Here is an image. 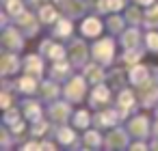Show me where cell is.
I'll use <instances>...</instances> for the list:
<instances>
[{
    "label": "cell",
    "mask_w": 158,
    "mask_h": 151,
    "mask_svg": "<svg viewBox=\"0 0 158 151\" xmlns=\"http://www.w3.org/2000/svg\"><path fill=\"white\" fill-rule=\"evenodd\" d=\"M74 74H76V67H74L67 58L54 61V63L50 65V69H48V78H52V80H56V82H61V84H65Z\"/></svg>",
    "instance_id": "cell-21"
},
{
    "label": "cell",
    "mask_w": 158,
    "mask_h": 151,
    "mask_svg": "<svg viewBox=\"0 0 158 151\" xmlns=\"http://www.w3.org/2000/svg\"><path fill=\"white\" fill-rule=\"evenodd\" d=\"M104 147V134L98 127H89L82 134V149H102Z\"/></svg>",
    "instance_id": "cell-29"
},
{
    "label": "cell",
    "mask_w": 158,
    "mask_h": 151,
    "mask_svg": "<svg viewBox=\"0 0 158 151\" xmlns=\"http://www.w3.org/2000/svg\"><path fill=\"white\" fill-rule=\"evenodd\" d=\"M154 119H156V121H158V106H156V108H154Z\"/></svg>",
    "instance_id": "cell-37"
},
{
    "label": "cell",
    "mask_w": 158,
    "mask_h": 151,
    "mask_svg": "<svg viewBox=\"0 0 158 151\" xmlns=\"http://www.w3.org/2000/svg\"><path fill=\"white\" fill-rule=\"evenodd\" d=\"M26 37L24 33L11 22V24H5L2 26V33H0V48H2L5 52H22L24 46H26Z\"/></svg>",
    "instance_id": "cell-4"
},
{
    "label": "cell",
    "mask_w": 158,
    "mask_h": 151,
    "mask_svg": "<svg viewBox=\"0 0 158 151\" xmlns=\"http://www.w3.org/2000/svg\"><path fill=\"white\" fill-rule=\"evenodd\" d=\"M117 43L119 39L113 35H102L98 39H93L91 43V61L104 65V67H113V63H117Z\"/></svg>",
    "instance_id": "cell-1"
},
{
    "label": "cell",
    "mask_w": 158,
    "mask_h": 151,
    "mask_svg": "<svg viewBox=\"0 0 158 151\" xmlns=\"http://www.w3.org/2000/svg\"><path fill=\"white\" fill-rule=\"evenodd\" d=\"M126 127H128V132H130V136L136 140V138H143V140H149V136H152V127H154V121L145 114V112H141V114H132V117H128L126 119Z\"/></svg>",
    "instance_id": "cell-9"
},
{
    "label": "cell",
    "mask_w": 158,
    "mask_h": 151,
    "mask_svg": "<svg viewBox=\"0 0 158 151\" xmlns=\"http://www.w3.org/2000/svg\"><path fill=\"white\" fill-rule=\"evenodd\" d=\"M145 54H147V50H145V48H126V50L117 56V63H119V65H123V67H132V65L141 63Z\"/></svg>",
    "instance_id": "cell-28"
},
{
    "label": "cell",
    "mask_w": 158,
    "mask_h": 151,
    "mask_svg": "<svg viewBox=\"0 0 158 151\" xmlns=\"http://www.w3.org/2000/svg\"><path fill=\"white\" fill-rule=\"evenodd\" d=\"M143 7H139L136 2H130L126 9H123V15L128 20V26H143Z\"/></svg>",
    "instance_id": "cell-32"
},
{
    "label": "cell",
    "mask_w": 158,
    "mask_h": 151,
    "mask_svg": "<svg viewBox=\"0 0 158 151\" xmlns=\"http://www.w3.org/2000/svg\"><path fill=\"white\" fill-rule=\"evenodd\" d=\"M117 39H119L121 50H126V48H145V33L141 30V26H128Z\"/></svg>",
    "instance_id": "cell-20"
},
{
    "label": "cell",
    "mask_w": 158,
    "mask_h": 151,
    "mask_svg": "<svg viewBox=\"0 0 158 151\" xmlns=\"http://www.w3.org/2000/svg\"><path fill=\"white\" fill-rule=\"evenodd\" d=\"M35 11H37V18L41 20V24H44V26H52V24H56V22H59V18L63 15L54 2H46V5H41V7H39V9H35Z\"/></svg>",
    "instance_id": "cell-27"
},
{
    "label": "cell",
    "mask_w": 158,
    "mask_h": 151,
    "mask_svg": "<svg viewBox=\"0 0 158 151\" xmlns=\"http://www.w3.org/2000/svg\"><path fill=\"white\" fill-rule=\"evenodd\" d=\"M106 82L113 91H121L123 86H132L130 84V78H128V67L119 65V67H108V76H106Z\"/></svg>",
    "instance_id": "cell-23"
},
{
    "label": "cell",
    "mask_w": 158,
    "mask_h": 151,
    "mask_svg": "<svg viewBox=\"0 0 158 151\" xmlns=\"http://www.w3.org/2000/svg\"><path fill=\"white\" fill-rule=\"evenodd\" d=\"M136 91V97H139V108L143 110H154L158 106V78L152 74V78H147L145 82L136 84L134 86Z\"/></svg>",
    "instance_id": "cell-5"
},
{
    "label": "cell",
    "mask_w": 158,
    "mask_h": 151,
    "mask_svg": "<svg viewBox=\"0 0 158 151\" xmlns=\"http://www.w3.org/2000/svg\"><path fill=\"white\" fill-rule=\"evenodd\" d=\"M134 138L130 136L128 127L123 125H115L110 129H106L104 134V149H130V142Z\"/></svg>",
    "instance_id": "cell-11"
},
{
    "label": "cell",
    "mask_w": 158,
    "mask_h": 151,
    "mask_svg": "<svg viewBox=\"0 0 158 151\" xmlns=\"http://www.w3.org/2000/svg\"><path fill=\"white\" fill-rule=\"evenodd\" d=\"M22 74H31L35 78H46L48 67H46V56L41 52H31L22 58Z\"/></svg>",
    "instance_id": "cell-15"
},
{
    "label": "cell",
    "mask_w": 158,
    "mask_h": 151,
    "mask_svg": "<svg viewBox=\"0 0 158 151\" xmlns=\"http://www.w3.org/2000/svg\"><path fill=\"white\" fill-rule=\"evenodd\" d=\"M39 82L41 78H35L31 74H22L13 80V86H15V93L22 95V97H35L37 91H39Z\"/></svg>",
    "instance_id": "cell-18"
},
{
    "label": "cell",
    "mask_w": 158,
    "mask_h": 151,
    "mask_svg": "<svg viewBox=\"0 0 158 151\" xmlns=\"http://www.w3.org/2000/svg\"><path fill=\"white\" fill-rule=\"evenodd\" d=\"M104 26H106V35H113V37H119L126 28H128V20L121 13H108L104 15Z\"/></svg>",
    "instance_id": "cell-24"
},
{
    "label": "cell",
    "mask_w": 158,
    "mask_h": 151,
    "mask_svg": "<svg viewBox=\"0 0 158 151\" xmlns=\"http://www.w3.org/2000/svg\"><path fill=\"white\" fill-rule=\"evenodd\" d=\"M80 74L87 78V82H89L91 86H95V84H102V82H106L108 67H104V65H100V63L91 61V63H87V65L80 69Z\"/></svg>",
    "instance_id": "cell-22"
},
{
    "label": "cell",
    "mask_w": 158,
    "mask_h": 151,
    "mask_svg": "<svg viewBox=\"0 0 158 151\" xmlns=\"http://www.w3.org/2000/svg\"><path fill=\"white\" fill-rule=\"evenodd\" d=\"M128 78H130V84L136 86V84L145 82L147 78H152V69L147 65H143V63H136V65L128 67Z\"/></svg>",
    "instance_id": "cell-30"
},
{
    "label": "cell",
    "mask_w": 158,
    "mask_h": 151,
    "mask_svg": "<svg viewBox=\"0 0 158 151\" xmlns=\"http://www.w3.org/2000/svg\"><path fill=\"white\" fill-rule=\"evenodd\" d=\"M115 106L123 112L126 119H128L130 114H134V112L139 110V97H136L134 86H123L121 91H117V95H115Z\"/></svg>",
    "instance_id": "cell-12"
},
{
    "label": "cell",
    "mask_w": 158,
    "mask_h": 151,
    "mask_svg": "<svg viewBox=\"0 0 158 151\" xmlns=\"http://www.w3.org/2000/svg\"><path fill=\"white\" fill-rule=\"evenodd\" d=\"M89 91H91V84L87 82V78H85L82 74H74V76L63 84V97L69 99L72 104H82V101H87Z\"/></svg>",
    "instance_id": "cell-2"
},
{
    "label": "cell",
    "mask_w": 158,
    "mask_h": 151,
    "mask_svg": "<svg viewBox=\"0 0 158 151\" xmlns=\"http://www.w3.org/2000/svg\"><path fill=\"white\" fill-rule=\"evenodd\" d=\"M22 71V58L18 52H5L0 56V74L2 78H18V74Z\"/></svg>",
    "instance_id": "cell-16"
},
{
    "label": "cell",
    "mask_w": 158,
    "mask_h": 151,
    "mask_svg": "<svg viewBox=\"0 0 158 151\" xmlns=\"http://www.w3.org/2000/svg\"><path fill=\"white\" fill-rule=\"evenodd\" d=\"M13 24L24 33V37H26V39H35V37L39 35L41 26H44V24H41V20L37 18V11L33 13V11H28V9H26L20 18H15V20H13Z\"/></svg>",
    "instance_id": "cell-13"
},
{
    "label": "cell",
    "mask_w": 158,
    "mask_h": 151,
    "mask_svg": "<svg viewBox=\"0 0 158 151\" xmlns=\"http://www.w3.org/2000/svg\"><path fill=\"white\" fill-rule=\"evenodd\" d=\"M67 61L76 67V69H82L89 61H91V46H87V39L80 35V37H72L67 41Z\"/></svg>",
    "instance_id": "cell-3"
},
{
    "label": "cell",
    "mask_w": 158,
    "mask_h": 151,
    "mask_svg": "<svg viewBox=\"0 0 158 151\" xmlns=\"http://www.w3.org/2000/svg\"><path fill=\"white\" fill-rule=\"evenodd\" d=\"M50 28H52V37L59 39V41H65V43H67V41L74 37V20H69V18H65V15H61L59 22L52 24Z\"/></svg>",
    "instance_id": "cell-26"
},
{
    "label": "cell",
    "mask_w": 158,
    "mask_h": 151,
    "mask_svg": "<svg viewBox=\"0 0 158 151\" xmlns=\"http://www.w3.org/2000/svg\"><path fill=\"white\" fill-rule=\"evenodd\" d=\"M132 2H136L139 7H143V9H145V7H149V5H154V2H156V0H132Z\"/></svg>",
    "instance_id": "cell-36"
},
{
    "label": "cell",
    "mask_w": 158,
    "mask_h": 151,
    "mask_svg": "<svg viewBox=\"0 0 158 151\" xmlns=\"http://www.w3.org/2000/svg\"><path fill=\"white\" fill-rule=\"evenodd\" d=\"M113 99H115V91L108 86V82H102V84L91 86L89 97H87V106L93 108V110H102V108L110 106Z\"/></svg>",
    "instance_id": "cell-10"
},
{
    "label": "cell",
    "mask_w": 158,
    "mask_h": 151,
    "mask_svg": "<svg viewBox=\"0 0 158 151\" xmlns=\"http://www.w3.org/2000/svg\"><path fill=\"white\" fill-rule=\"evenodd\" d=\"M128 5V0H93V11L104 18L108 13H121Z\"/></svg>",
    "instance_id": "cell-25"
},
{
    "label": "cell",
    "mask_w": 158,
    "mask_h": 151,
    "mask_svg": "<svg viewBox=\"0 0 158 151\" xmlns=\"http://www.w3.org/2000/svg\"><path fill=\"white\" fill-rule=\"evenodd\" d=\"M52 138L56 140V145L59 147H63V149H80L82 147V136H78L76 134V127L72 125H67V123H63V125H52Z\"/></svg>",
    "instance_id": "cell-7"
},
{
    "label": "cell",
    "mask_w": 158,
    "mask_h": 151,
    "mask_svg": "<svg viewBox=\"0 0 158 151\" xmlns=\"http://www.w3.org/2000/svg\"><path fill=\"white\" fill-rule=\"evenodd\" d=\"M143 26L147 30H158V2L145 7V11H143Z\"/></svg>",
    "instance_id": "cell-33"
},
{
    "label": "cell",
    "mask_w": 158,
    "mask_h": 151,
    "mask_svg": "<svg viewBox=\"0 0 158 151\" xmlns=\"http://www.w3.org/2000/svg\"><path fill=\"white\" fill-rule=\"evenodd\" d=\"M72 114H74V104L69 99H54L50 104H46V117L52 121V125H63V123H69L72 121Z\"/></svg>",
    "instance_id": "cell-6"
},
{
    "label": "cell",
    "mask_w": 158,
    "mask_h": 151,
    "mask_svg": "<svg viewBox=\"0 0 158 151\" xmlns=\"http://www.w3.org/2000/svg\"><path fill=\"white\" fill-rule=\"evenodd\" d=\"M106 33V26H104V20L100 13H89L87 18L80 20V35L85 39H98Z\"/></svg>",
    "instance_id": "cell-14"
},
{
    "label": "cell",
    "mask_w": 158,
    "mask_h": 151,
    "mask_svg": "<svg viewBox=\"0 0 158 151\" xmlns=\"http://www.w3.org/2000/svg\"><path fill=\"white\" fill-rule=\"evenodd\" d=\"M48 2V0H26V5L28 7H33V9H39L41 5H46Z\"/></svg>",
    "instance_id": "cell-35"
},
{
    "label": "cell",
    "mask_w": 158,
    "mask_h": 151,
    "mask_svg": "<svg viewBox=\"0 0 158 151\" xmlns=\"http://www.w3.org/2000/svg\"><path fill=\"white\" fill-rule=\"evenodd\" d=\"M72 125L76 127V129H89V127H93V112H89L87 108H78V110H74V114H72Z\"/></svg>",
    "instance_id": "cell-31"
},
{
    "label": "cell",
    "mask_w": 158,
    "mask_h": 151,
    "mask_svg": "<svg viewBox=\"0 0 158 151\" xmlns=\"http://www.w3.org/2000/svg\"><path fill=\"white\" fill-rule=\"evenodd\" d=\"M121 121H126V117L117 106H106L102 110H93V127H98V129L106 132V129L119 125Z\"/></svg>",
    "instance_id": "cell-8"
},
{
    "label": "cell",
    "mask_w": 158,
    "mask_h": 151,
    "mask_svg": "<svg viewBox=\"0 0 158 151\" xmlns=\"http://www.w3.org/2000/svg\"><path fill=\"white\" fill-rule=\"evenodd\" d=\"M20 108H22V114H24V119H26L28 123L39 121V119L46 117V106H44V101H41L39 97H37V99L24 97V99L20 101Z\"/></svg>",
    "instance_id": "cell-19"
},
{
    "label": "cell",
    "mask_w": 158,
    "mask_h": 151,
    "mask_svg": "<svg viewBox=\"0 0 158 151\" xmlns=\"http://www.w3.org/2000/svg\"><path fill=\"white\" fill-rule=\"evenodd\" d=\"M37 97H39L44 104H50V101L63 97V86H61V82H56V80H52V78H48V76L41 78V82H39V91H37Z\"/></svg>",
    "instance_id": "cell-17"
},
{
    "label": "cell",
    "mask_w": 158,
    "mask_h": 151,
    "mask_svg": "<svg viewBox=\"0 0 158 151\" xmlns=\"http://www.w3.org/2000/svg\"><path fill=\"white\" fill-rule=\"evenodd\" d=\"M145 50L149 54L158 56V30H147L145 33Z\"/></svg>",
    "instance_id": "cell-34"
}]
</instances>
